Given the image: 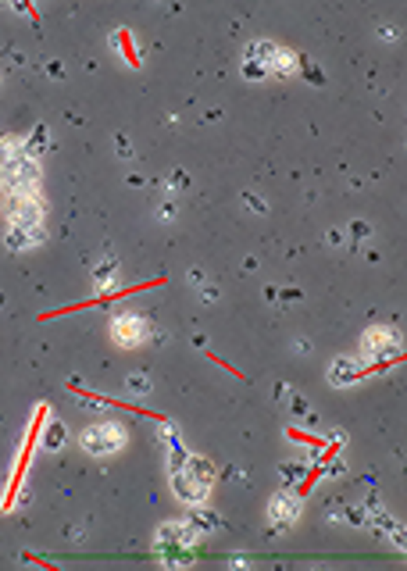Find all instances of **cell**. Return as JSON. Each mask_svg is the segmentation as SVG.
<instances>
[{"label": "cell", "instance_id": "21", "mask_svg": "<svg viewBox=\"0 0 407 571\" xmlns=\"http://www.w3.org/2000/svg\"><path fill=\"white\" fill-rule=\"evenodd\" d=\"M264 75H268V68H261V65H254V61H243V79H246V82H261Z\"/></svg>", "mask_w": 407, "mask_h": 571}, {"label": "cell", "instance_id": "8", "mask_svg": "<svg viewBox=\"0 0 407 571\" xmlns=\"http://www.w3.org/2000/svg\"><path fill=\"white\" fill-rule=\"evenodd\" d=\"M364 375H368V368L358 361V357H336V361L329 364V371H325V379H329L332 389H343V386L361 382Z\"/></svg>", "mask_w": 407, "mask_h": 571}, {"label": "cell", "instance_id": "2", "mask_svg": "<svg viewBox=\"0 0 407 571\" xmlns=\"http://www.w3.org/2000/svg\"><path fill=\"white\" fill-rule=\"evenodd\" d=\"M0 186L8 193H22V189H36L40 186V161L22 154L19 161H11V165L0 168Z\"/></svg>", "mask_w": 407, "mask_h": 571}, {"label": "cell", "instance_id": "3", "mask_svg": "<svg viewBox=\"0 0 407 571\" xmlns=\"http://www.w3.org/2000/svg\"><path fill=\"white\" fill-rule=\"evenodd\" d=\"M8 218L11 225H43V204L36 189H22V193H8Z\"/></svg>", "mask_w": 407, "mask_h": 571}, {"label": "cell", "instance_id": "28", "mask_svg": "<svg viewBox=\"0 0 407 571\" xmlns=\"http://www.w3.org/2000/svg\"><path fill=\"white\" fill-rule=\"evenodd\" d=\"M161 218H165V222H172V218H175V204H172V200H168V204H161Z\"/></svg>", "mask_w": 407, "mask_h": 571}, {"label": "cell", "instance_id": "16", "mask_svg": "<svg viewBox=\"0 0 407 571\" xmlns=\"http://www.w3.org/2000/svg\"><path fill=\"white\" fill-rule=\"evenodd\" d=\"M189 525L197 528L200 535H204V532H218V528H222L218 514H211V511H197V514H189Z\"/></svg>", "mask_w": 407, "mask_h": 571}, {"label": "cell", "instance_id": "30", "mask_svg": "<svg viewBox=\"0 0 407 571\" xmlns=\"http://www.w3.org/2000/svg\"><path fill=\"white\" fill-rule=\"evenodd\" d=\"M397 36H400L397 25H382V40H397Z\"/></svg>", "mask_w": 407, "mask_h": 571}, {"label": "cell", "instance_id": "25", "mask_svg": "<svg viewBox=\"0 0 407 571\" xmlns=\"http://www.w3.org/2000/svg\"><path fill=\"white\" fill-rule=\"evenodd\" d=\"M300 475H304V468H300V464H290V468H282V478H286V482H296Z\"/></svg>", "mask_w": 407, "mask_h": 571}, {"label": "cell", "instance_id": "7", "mask_svg": "<svg viewBox=\"0 0 407 571\" xmlns=\"http://www.w3.org/2000/svg\"><path fill=\"white\" fill-rule=\"evenodd\" d=\"M200 543V532L193 528L189 522H165L157 528V550H172V546H197Z\"/></svg>", "mask_w": 407, "mask_h": 571}, {"label": "cell", "instance_id": "22", "mask_svg": "<svg viewBox=\"0 0 407 571\" xmlns=\"http://www.w3.org/2000/svg\"><path fill=\"white\" fill-rule=\"evenodd\" d=\"M243 204H246V211H254V214H264V211H268V204H264L257 193H243Z\"/></svg>", "mask_w": 407, "mask_h": 571}, {"label": "cell", "instance_id": "19", "mask_svg": "<svg viewBox=\"0 0 407 571\" xmlns=\"http://www.w3.org/2000/svg\"><path fill=\"white\" fill-rule=\"evenodd\" d=\"M186 468L197 475V478H204V482H211V475H215V468H211V461H204V457H189L186 461Z\"/></svg>", "mask_w": 407, "mask_h": 571}, {"label": "cell", "instance_id": "9", "mask_svg": "<svg viewBox=\"0 0 407 571\" xmlns=\"http://www.w3.org/2000/svg\"><path fill=\"white\" fill-rule=\"evenodd\" d=\"M268 514H272V525L275 528H290L296 522V514H300V500L293 493H275L272 496V504H268Z\"/></svg>", "mask_w": 407, "mask_h": 571}, {"label": "cell", "instance_id": "29", "mask_svg": "<svg viewBox=\"0 0 407 571\" xmlns=\"http://www.w3.org/2000/svg\"><path fill=\"white\" fill-rule=\"evenodd\" d=\"M329 243L340 246V243H343V232H340V229H329Z\"/></svg>", "mask_w": 407, "mask_h": 571}, {"label": "cell", "instance_id": "34", "mask_svg": "<svg viewBox=\"0 0 407 571\" xmlns=\"http://www.w3.org/2000/svg\"><path fill=\"white\" fill-rule=\"evenodd\" d=\"M82 407H90V410H100V407H104V400H82Z\"/></svg>", "mask_w": 407, "mask_h": 571}, {"label": "cell", "instance_id": "1", "mask_svg": "<svg viewBox=\"0 0 407 571\" xmlns=\"http://www.w3.org/2000/svg\"><path fill=\"white\" fill-rule=\"evenodd\" d=\"M79 446L90 457H111L115 450L126 446V428H121V421H97L82 432Z\"/></svg>", "mask_w": 407, "mask_h": 571}, {"label": "cell", "instance_id": "32", "mask_svg": "<svg viewBox=\"0 0 407 571\" xmlns=\"http://www.w3.org/2000/svg\"><path fill=\"white\" fill-rule=\"evenodd\" d=\"M168 183H175V186H186V175H183L179 168H175V172H172V178H168Z\"/></svg>", "mask_w": 407, "mask_h": 571}, {"label": "cell", "instance_id": "27", "mask_svg": "<svg viewBox=\"0 0 407 571\" xmlns=\"http://www.w3.org/2000/svg\"><path fill=\"white\" fill-rule=\"evenodd\" d=\"M189 282H193V286H204V282H207L204 268H189Z\"/></svg>", "mask_w": 407, "mask_h": 571}, {"label": "cell", "instance_id": "4", "mask_svg": "<svg viewBox=\"0 0 407 571\" xmlns=\"http://www.w3.org/2000/svg\"><path fill=\"white\" fill-rule=\"evenodd\" d=\"M361 347H364V357L371 364H379V361H393V357H400V336L393 329H368L361 336Z\"/></svg>", "mask_w": 407, "mask_h": 571}, {"label": "cell", "instance_id": "33", "mask_svg": "<svg viewBox=\"0 0 407 571\" xmlns=\"http://www.w3.org/2000/svg\"><path fill=\"white\" fill-rule=\"evenodd\" d=\"M204 300H207V303L218 300V290H215V286H204Z\"/></svg>", "mask_w": 407, "mask_h": 571}, {"label": "cell", "instance_id": "13", "mask_svg": "<svg viewBox=\"0 0 407 571\" xmlns=\"http://www.w3.org/2000/svg\"><path fill=\"white\" fill-rule=\"evenodd\" d=\"M22 154H25V139H19V136H4V139H0V168L11 165V161H19Z\"/></svg>", "mask_w": 407, "mask_h": 571}, {"label": "cell", "instance_id": "31", "mask_svg": "<svg viewBox=\"0 0 407 571\" xmlns=\"http://www.w3.org/2000/svg\"><path fill=\"white\" fill-rule=\"evenodd\" d=\"M293 410H296V415H307V404H304V397H293Z\"/></svg>", "mask_w": 407, "mask_h": 571}, {"label": "cell", "instance_id": "12", "mask_svg": "<svg viewBox=\"0 0 407 571\" xmlns=\"http://www.w3.org/2000/svg\"><path fill=\"white\" fill-rule=\"evenodd\" d=\"M115 279H118V261H115V257H104V261L93 268V282L100 286V290H111Z\"/></svg>", "mask_w": 407, "mask_h": 571}, {"label": "cell", "instance_id": "5", "mask_svg": "<svg viewBox=\"0 0 407 571\" xmlns=\"http://www.w3.org/2000/svg\"><path fill=\"white\" fill-rule=\"evenodd\" d=\"M111 336H115L118 347H139V343L150 336V329H147V321L139 318V314L121 311V314L111 318Z\"/></svg>", "mask_w": 407, "mask_h": 571}, {"label": "cell", "instance_id": "18", "mask_svg": "<svg viewBox=\"0 0 407 571\" xmlns=\"http://www.w3.org/2000/svg\"><path fill=\"white\" fill-rule=\"evenodd\" d=\"M126 393H132V397H147V393H150V379H147V375H129V379H126Z\"/></svg>", "mask_w": 407, "mask_h": 571}, {"label": "cell", "instance_id": "11", "mask_svg": "<svg viewBox=\"0 0 407 571\" xmlns=\"http://www.w3.org/2000/svg\"><path fill=\"white\" fill-rule=\"evenodd\" d=\"M275 54H279V43H272V40H257V43L246 47V61H254V65H261V68H268V65L275 61Z\"/></svg>", "mask_w": 407, "mask_h": 571}, {"label": "cell", "instance_id": "24", "mask_svg": "<svg viewBox=\"0 0 407 571\" xmlns=\"http://www.w3.org/2000/svg\"><path fill=\"white\" fill-rule=\"evenodd\" d=\"M343 514H347L350 525H364V511H361V507H347Z\"/></svg>", "mask_w": 407, "mask_h": 571}, {"label": "cell", "instance_id": "15", "mask_svg": "<svg viewBox=\"0 0 407 571\" xmlns=\"http://www.w3.org/2000/svg\"><path fill=\"white\" fill-rule=\"evenodd\" d=\"M65 443H68V428L61 421H50L43 428V450H61Z\"/></svg>", "mask_w": 407, "mask_h": 571}, {"label": "cell", "instance_id": "6", "mask_svg": "<svg viewBox=\"0 0 407 571\" xmlns=\"http://www.w3.org/2000/svg\"><path fill=\"white\" fill-rule=\"evenodd\" d=\"M172 493L179 496L186 507H197V504H204V496H207V482L197 478V475H193L186 464H183V468L172 471Z\"/></svg>", "mask_w": 407, "mask_h": 571}, {"label": "cell", "instance_id": "14", "mask_svg": "<svg viewBox=\"0 0 407 571\" xmlns=\"http://www.w3.org/2000/svg\"><path fill=\"white\" fill-rule=\"evenodd\" d=\"M296 68H300V58H296L293 50H282V47L275 54V61L268 65V71H275V75H293Z\"/></svg>", "mask_w": 407, "mask_h": 571}, {"label": "cell", "instance_id": "17", "mask_svg": "<svg viewBox=\"0 0 407 571\" xmlns=\"http://www.w3.org/2000/svg\"><path fill=\"white\" fill-rule=\"evenodd\" d=\"M40 150H47V125H36L32 139H25V154H29V157H36Z\"/></svg>", "mask_w": 407, "mask_h": 571}, {"label": "cell", "instance_id": "23", "mask_svg": "<svg viewBox=\"0 0 407 571\" xmlns=\"http://www.w3.org/2000/svg\"><path fill=\"white\" fill-rule=\"evenodd\" d=\"M115 150H118V157H126V161L132 157V147H129L126 136H115Z\"/></svg>", "mask_w": 407, "mask_h": 571}, {"label": "cell", "instance_id": "10", "mask_svg": "<svg viewBox=\"0 0 407 571\" xmlns=\"http://www.w3.org/2000/svg\"><path fill=\"white\" fill-rule=\"evenodd\" d=\"M43 240H47V236H43L40 225H32V229L11 225V229L4 232V246L11 250V254H22V250H29V243H43Z\"/></svg>", "mask_w": 407, "mask_h": 571}, {"label": "cell", "instance_id": "26", "mask_svg": "<svg viewBox=\"0 0 407 571\" xmlns=\"http://www.w3.org/2000/svg\"><path fill=\"white\" fill-rule=\"evenodd\" d=\"M350 232H353V236H358V240H364L371 229H368V222H350Z\"/></svg>", "mask_w": 407, "mask_h": 571}, {"label": "cell", "instance_id": "20", "mask_svg": "<svg viewBox=\"0 0 407 571\" xmlns=\"http://www.w3.org/2000/svg\"><path fill=\"white\" fill-rule=\"evenodd\" d=\"M157 439H161V443L168 446V450H175V446H183V443H179V428H175V425H168V421H165V425H157Z\"/></svg>", "mask_w": 407, "mask_h": 571}]
</instances>
